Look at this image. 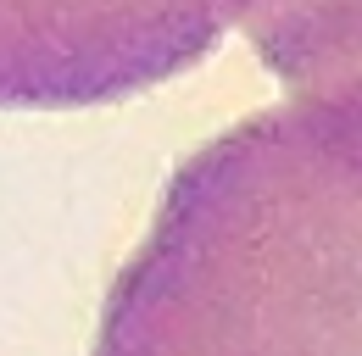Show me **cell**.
Wrapping results in <instances>:
<instances>
[{
  "instance_id": "cell-1",
  "label": "cell",
  "mask_w": 362,
  "mask_h": 356,
  "mask_svg": "<svg viewBox=\"0 0 362 356\" xmlns=\"http://www.w3.org/2000/svg\"><path fill=\"white\" fill-rule=\"evenodd\" d=\"M95 356H362V84L296 89L168 178Z\"/></svg>"
},
{
  "instance_id": "cell-2",
  "label": "cell",
  "mask_w": 362,
  "mask_h": 356,
  "mask_svg": "<svg viewBox=\"0 0 362 356\" xmlns=\"http://www.w3.org/2000/svg\"><path fill=\"white\" fill-rule=\"evenodd\" d=\"M273 0H0V106H95L201 61Z\"/></svg>"
},
{
  "instance_id": "cell-3",
  "label": "cell",
  "mask_w": 362,
  "mask_h": 356,
  "mask_svg": "<svg viewBox=\"0 0 362 356\" xmlns=\"http://www.w3.org/2000/svg\"><path fill=\"white\" fill-rule=\"evenodd\" d=\"M251 44L301 89L362 84V0H273L251 17Z\"/></svg>"
}]
</instances>
